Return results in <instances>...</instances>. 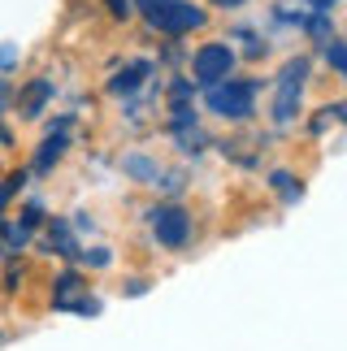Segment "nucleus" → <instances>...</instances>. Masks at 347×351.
<instances>
[{"label": "nucleus", "mask_w": 347, "mask_h": 351, "mask_svg": "<svg viewBox=\"0 0 347 351\" xmlns=\"http://www.w3.org/2000/svg\"><path fill=\"white\" fill-rule=\"evenodd\" d=\"M309 57H291L283 65V74H278V87H274V104H270V117L278 126H287V121H296L300 104H304V83H309Z\"/></svg>", "instance_id": "nucleus-1"}, {"label": "nucleus", "mask_w": 347, "mask_h": 351, "mask_svg": "<svg viewBox=\"0 0 347 351\" xmlns=\"http://www.w3.org/2000/svg\"><path fill=\"white\" fill-rule=\"evenodd\" d=\"M204 104H208V113H217L226 121H243V117H252V83L222 78V83L204 87Z\"/></svg>", "instance_id": "nucleus-2"}, {"label": "nucleus", "mask_w": 347, "mask_h": 351, "mask_svg": "<svg viewBox=\"0 0 347 351\" xmlns=\"http://www.w3.org/2000/svg\"><path fill=\"white\" fill-rule=\"evenodd\" d=\"M152 234L161 247H187L191 243V213H187L182 204H161L152 213Z\"/></svg>", "instance_id": "nucleus-3"}, {"label": "nucleus", "mask_w": 347, "mask_h": 351, "mask_svg": "<svg viewBox=\"0 0 347 351\" xmlns=\"http://www.w3.org/2000/svg\"><path fill=\"white\" fill-rule=\"evenodd\" d=\"M148 22L161 35H187V31H200V26H204V9L187 5V0H165L161 9L148 13Z\"/></svg>", "instance_id": "nucleus-4"}, {"label": "nucleus", "mask_w": 347, "mask_h": 351, "mask_svg": "<svg viewBox=\"0 0 347 351\" xmlns=\"http://www.w3.org/2000/svg\"><path fill=\"white\" fill-rule=\"evenodd\" d=\"M230 70H235V52L226 44H204L191 57V83H200V87H213L222 78H230Z\"/></svg>", "instance_id": "nucleus-5"}, {"label": "nucleus", "mask_w": 347, "mask_h": 351, "mask_svg": "<svg viewBox=\"0 0 347 351\" xmlns=\"http://www.w3.org/2000/svg\"><path fill=\"white\" fill-rule=\"evenodd\" d=\"M65 143H70V139H65V121H57V126L48 130V139L39 143V152H35V169L44 173V169L57 165V156H61V147H65Z\"/></svg>", "instance_id": "nucleus-6"}, {"label": "nucleus", "mask_w": 347, "mask_h": 351, "mask_svg": "<svg viewBox=\"0 0 347 351\" xmlns=\"http://www.w3.org/2000/svg\"><path fill=\"white\" fill-rule=\"evenodd\" d=\"M148 74H152V65L148 61H135V65H126L122 74L109 78V91H113V96H126V91H135V87L148 83Z\"/></svg>", "instance_id": "nucleus-7"}, {"label": "nucleus", "mask_w": 347, "mask_h": 351, "mask_svg": "<svg viewBox=\"0 0 347 351\" xmlns=\"http://www.w3.org/2000/svg\"><path fill=\"white\" fill-rule=\"evenodd\" d=\"M122 169H126V178H135V182H143V186H152L156 173H161V165H156L148 152H130V156L122 160Z\"/></svg>", "instance_id": "nucleus-8"}, {"label": "nucleus", "mask_w": 347, "mask_h": 351, "mask_svg": "<svg viewBox=\"0 0 347 351\" xmlns=\"http://www.w3.org/2000/svg\"><path fill=\"white\" fill-rule=\"evenodd\" d=\"M48 83H44V78H39V83H31V87H26L22 91V100H18V109H22V117H35L39 109H44V100H48Z\"/></svg>", "instance_id": "nucleus-9"}, {"label": "nucleus", "mask_w": 347, "mask_h": 351, "mask_svg": "<svg viewBox=\"0 0 347 351\" xmlns=\"http://www.w3.org/2000/svg\"><path fill=\"white\" fill-rule=\"evenodd\" d=\"M78 291H83V274H65L61 282H57V308H65V300H78Z\"/></svg>", "instance_id": "nucleus-10"}, {"label": "nucleus", "mask_w": 347, "mask_h": 351, "mask_svg": "<svg viewBox=\"0 0 347 351\" xmlns=\"http://www.w3.org/2000/svg\"><path fill=\"white\" fill-rule=\"evenodd\" d=\"M326 61H330V70H335V74L347 70V48L339 44V39H330V44H326Z\"/></svg>", "instance_id": "nucleus-11"}, {"label": "nucleus", "mask_w": 347, "mask_h": 351, "mask_svg": "<svg viewBox=\"0 0 347 351\" xmlns=\"http://www.w3.org/2000/svg\"><path fill=\"white\" fill-rule=\"evenodd\" d=\"M274 186H278V191H283L287 199H296V195H300V186L287 178V169H278V173H274Z\"/></svg>", "instance_id": "nucleus-12"}, {"label": "nucleus", "mask_w": 347, "mask_h": 351, "mask_svg": "<svg viewBox=\"0 0 347 351\" xmlns=\"http://www.w3.org/2000/svg\"><path fill=\"white\" fill-rule=\"evenodd\" d=\"M13 61H18V48H13V44H5V48H0V70H9Z\"/></svg>", "instance_id": "nucleus-13"}, {"label": "nucleus", "mask_w": 347, "mask_h": 351, "mask_svg": "<svg viewBox=\"0 0 347 351\" xmlns=\"http://www.w3.org/2000/svg\"><path fill=\"white\" fill-rule=\"evenodd\" d=\"M161 5H165V0H135V9L143 13V18H148V13H152V9H161Z\"/></svg>", "instance_id": "nucleus-14"}, {"label": "nucleus", "mask_w": 347, "mask_h": 351, "mask_svg": "<svg viewBox=\"0 0 347 351\" xmlns=\"http://www.w3.org/2000/svg\"><path fill=\"white\" fill-rule=\"evenodd\" d=\"M208 5H217V9H239V5H248V0H208Z\"/></svg>", "instance_id": "nucleus-15"}, {"label": "nucleus", "mask_w": 347, "mask_h": 351, "mask_svg": "<svg viewBox=\"0 0 347 351\" xmlns=\"http://www.w3.org/2000/svg\"><path fill=\"white\" fill-rule=\"evenodd\" d=\"M109 5H113V13H117V18H126V13H130V5H126V0H109Z\"/></svg>", "instance_id": "nucleus-16"}, {"label": "nucleus", "mask_w": 347, "mask_h": 351, "mask_svg": "<svg viewBox=\"0 0 347 351\" xmlns=\"http://www.w3.org/2000/svg\"><path fill=\"white\" fill-rule=\"evenodd\" d=\"M13 186H18V178H13L9 186H0V208H5V199H9V191H13Z\"/></svg>", "instance_id": "nucleus-17"}, {"label": "nucleus", "mask_w": 347, "mask_h": 351, "mask_svg": "<svg viewBox=\"0 0 347 351\" xmlns=\"http://www.w3.org/2000/svg\"><path fill=\"white\" fill-rule=\"evenodd\" d=\"M5 104H9V87L0 83V109H5Z\"/></svg>", "instance_id": "nucleus-18"}]
</instances>
